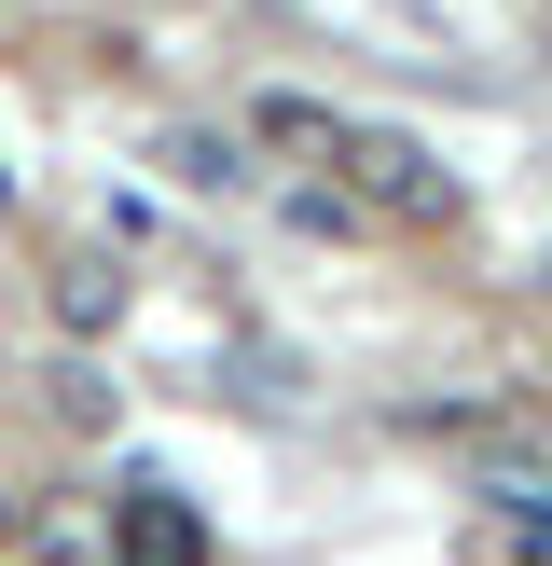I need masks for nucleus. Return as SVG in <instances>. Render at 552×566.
<instances>
[{
	"instance_id": "39448f33",
	"label": "nucleus",
	"mask_w": 552,
	"mask_h": 566,
	"mask_svg": "<svg viewBox=\"0 0 552 566\" xmlns=\"http://www.w3.org/2000/svg\"><path fill=\"white\" fill-rule=\"evenodd\" d=\"M166 166H180L193 193H248V138H235V125H180V138H166Z\"/></svg>"
},
{
	"instance_id": "f03ea898",
	"label": "nucleus",
	"mask_w": 552,
	"mask_h": 566,
	"mask_svg": "<svg viewBox=\"0 0 552 566\" xmlns=\"http://www.w3.org/2000/svg\"><path fill=\"white\" fill-rule=\"evenodd\" d=\"M14 566H110V497H83V484H42V497H14V539H0Z\"/></svg>"
},
{
	"instance_id": "0eeeda50",
	"label": "nucleus",
	"mask_w": 552,
	"mask_h": 566,
	"mask_svg": "<svg viewBox=\"0 0 552 566\" xmlns=\"http://www.w3.org/2000/svg\"><path fill=\"white\" fill-rule=\"evenodd\" d=\"M0 539H14V497H0Z\"/></svg>"
},
{
	"instance_id": "423d86ee",
	"label": "nucleus",
	"mask_w": 552,
	"mask_h": 566,
	"mask_svg": "<svg viewBox=\"0 0 552 566\" xmlns=\"http://www.w3.org/2000/svg\"><path fill=\"white\" fill-rule=\"evenodd\" d=\"M248 138H276V153H331V97H248Z\"/></svg>"
},
{
	"instance_id": "7ed1b4c3",
	"label": "nucleus",
	"mask_w": 552,
	"mask_h": 566,
	"mask_svg": "<svg viewBox=\"0 0 552 566\" xmlns=\"http://www.w3.org/2000/svg\"><path fill=\"white\" fill-rule=\"evenodd\" d=\"M110 566H208V525H193V497L125 484V497H110Z\"/></svg>"
},
{
	"instance_id": "f257e3e1",
	"label": "nucleus",
	"mask_w": 552,
	"mask_h": 566,
	"mask_svg": "<svg viewBox=\"0 0 552 566\" xmlns=\"http://www.w3.org/2000/svg\"><path fill=\"white\" fill-rule=\"evenodd\" d=\"M331 180H346V208H359V221H401V235H442V221H456V180L428 166V138L346 125V138H331Z\"/></svg>"
},
{
	"instance_id": "20e7f679",
	"label": "nucleus",
	"mask_w": 552,
	"mask_h": 566,
	"mask_svg": "<svg viewBox=\"0 0 552 566\" xmlns=\"http://www.w3.org/2000/svg\"><path fill=\"white\" fill-rule=\"evenodd\" d=\"M55 332H125V263L110 249H70L55 263Z\"/></svg>"
}]
</instances>
